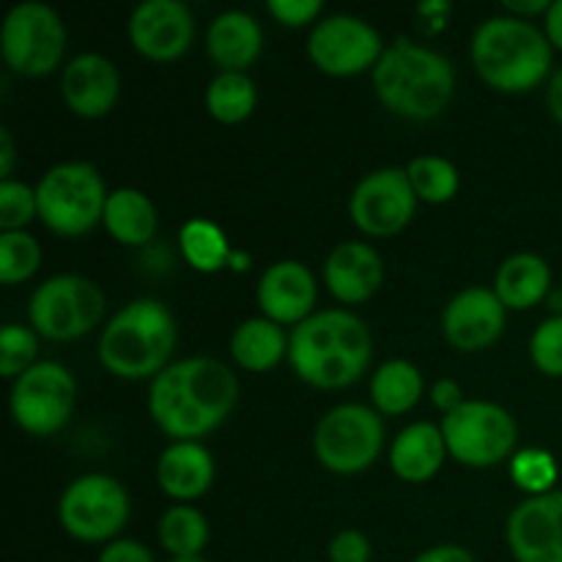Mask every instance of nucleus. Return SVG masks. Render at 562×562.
Here are the masks:
<instances>
[{
  "mask_svg": "<svg viewBox=\"0 0 562 562\" xmlns=\"http://www.w3.org/2000/svg\"><path fill=\"white\" fill-rule=\"evenodd\" d=\"M549 285H552L549 263L536 252H516L499 263L494 294L508 311H527L549 294Z\"/></svg>",
  "mask_w": 562,
  "mask_h": 562,
  "instance_id": "obj_24",
  "label": "nucleus"
},
{
  "mask_svg": "<svg viewBox=\"0 0 562 562\" xmlns=\"http://www.w3.org/2000/svg\"><path fill=\"white\" fill-rule=\"evenodd\" d=\"M472 66L494 91H532L552 69V42L530 20L492 16L472 36Z\"/></svg>",
  "mask_w": 562,
  "mask_h": 562,
  "instance_id": "obj_5",
  "label": "nucleus"
},
{
  "mask_svg": "<svg viewBox=\"0 0 562 562\" xmlns=\"http://www.w3.org/2000/svg\"><path fill=\"white\" fill-rule=\"evenodd\" d=\"M373 409L379 415H406L423 398V373L409 360H387L371 379Z\"/></svg>",
  "mask_w": 562,
  "mask_h": 562,
  "instance_id": "obj_27",
  "label": "nucleus"
},
{
  "mask_svg": "<svg viewBox=\"0 0 562 562\" xmlns=\"http://www.w3.org/2000/svg\"><path fill=\"white\" fill-rule=\"evenodd\" d=\"M11 170H14V143H11V132L0 130V176L11 179Z\"/></svg>",
  "mask_w": 562,
  "mask_h": 562,
  "instance_id": "obj_45",
  "label": "nucleus"
},
{
  "mask_svg": "<svg viewBox=\"0 0 562 562\" xmlns=\"http://www.w3.org/2000/svg\"><path fill=\"white\" fill-rule=\"evenodd\" d=\"M373 91L390 113L409 121H431L453 102L456 69L437 49L398 38L373 66Z\"/></svg>",
  "mask_w": 562,
  "mask_h": 562,
  "instance_id": "obj_3",
  "label": "nucleus"
},
{
  "mask_svg": "<svg viewBox=\"0 0 562 562\" xmlns=\"http://www.w3.org/2000/svg\"><path fill=\"white\" fill-rule=\"evenodd\" d=\"M42 267V245L27 231H5L0 234V280L3 285H16L31 280Z\"/></svg>",
  "mask_w": 562,
  "mask_h": 562,
  "instance_id": "obj_32",
  "label": "nucleus"
},
{
  "mask_svg": "<svg viewBox=\"0 0 562 562\" xmlns=\"http://www.w3.org/2000/svg\"><path fill=\"white\" fill-rule=\"evenodd\" d=\"M159 543L170 560L203 558L209 543V521L192 505H173L159 519Z\"/></svg>",
  "mask_w": 562,
  "mask_h": 562,
  "instance_id": "obj_30",
  "label": "nucleus"
},
{
  "mask_svg": "<svg viewBox=\"0 0 562 562\" xmlns=\"http://www.w3.org/2000/svg\"><path fill=\"white\" fill-rule=\"evenodd\" d=\"M130 494L115 477L91 472L64 488L58 499V521L75 541L104 543L119 538L130 521Z\"/></svg>",
  "mask_w": 562,
  "mask_h": 562,
  "instance_id": "obj_9",
  "label": "nucleus"
},
{
  "mask_svg": "<svg viewBox=\"0 0 562 562\" xmlns=\"http://www.w3.org/2000/svg\"><path fill=\"white\" fill-rule=\"evenodd\" d=\"M384 53L382 36L371 22L355 14H333L316 22L307 55L329 77H351L373 69Z\"/></svg>",
  "mask_w": 562,
  "mask_h": 562,
  "instance_id": "obj_13",
  "label": "nucleus"
},
{
  "mask_svg": "<svg viewBox=\"0 0 562 562\" xmlns=\"http://www.w3.org/2000/svg\"><path fill=\"white\" fill-rule=\"evenodd\" d=\"M97 562H157L154 552L140 541H132V538H115L108 547L99 552Z\"/></svg>",
  "mask_w": 562,
  "mask_h": 562,
  "instance_id": "obj_39",
  "label": "nucleus"
},
{
  "mask_svg": "<svg viewBox=\"0 0 562 562\" xmlns=\"http://www.w3.org/2000/svg\"><path fill=\"white\" fill-rule=\"evenodd\" d=\"M269 14L285 27H305L322 14V0H269Z\"/></svg>",
  "mask_w": 562,
  "mask_h": 562,
  "instance_id": "obj_38",
  "label": "nucleus"
},
{
  "mask_svg": "<svg viewBox=\"0 0 562 562\" xmlns=\"http://www.w3.org/2000/svg\"><path fill=\"white\" fill-rule=\"evenodd\" d=\"M503 9L510 11V16L527 20V16H536V14L547 16V11L552 9V3H549V0H527V3H519V0H505Z\"/></svg>",
  "mask_w": 562,
  "mask_h": 562,
  "instance_id": "obj_42",
  "label": "nucleus"
},
{
  "mask_svg": "<svg viewBox=\"0 0 562 562\" xmlns=\"http://www.w3.org/2000/svg\"><path fill=\"white\" fill-rule=\"evenodd\" d=\"M258 104L256 82L245 71H220L206 88V110L220 124H241Z\"/></svg>",
  "mask_w": 562,
  "mask_h": 562,
  "instance_id": "obj_29",
  "label": "nucleus"
},
{
  "mask_svg": "<svg viewBox=\"0 0 562 562\" xmlns=\"http://www.w3.org/2000/svg\"><path fill=\"white\" fill-rule=\"evenodd\" d=\"M448 445L442 428L434 423H412L390 448V467L406 483H426L442 470Z\"/></svg>",
  "mask_w": 562,
  "mask_h": 562,
  "instance_id": "obj_23",
  "label": "nucleus"
},
{
  "mask_svg": "<svg viewBox=\"0 0 562 562\" xmlns=\"http://www.w3.org/2000/svg\"><path fill=\"white\" fill-rule=\"evenodd\" d=\"M121 93V75L110 58L82 53L64 66L60 97L66 108L80 119H102L115 108Z\"/></svg>",
  "mask_w": 562,
  "mask_h": 562,
  "instance_id": "obj_18",
  "label": "nucleus"
},
{
  "mask_svg": "<svg viewBox=\"0 0 562 562\" xmlns=\"http://www.w3.org/2000/svg\"><path fill=\"white\" fill-rule=\"evenodd\" d=\"M157 483L170 499L190 503L214 483V459L201 442H173L157 461Z\"/></svg>",
  "mask_w": 562,
  "mask_h": 562,
  "instance_id": "obj_22",
  "label": "nucleus"
},
{
  "mask_svg": "<svg viewBox=\"0 0 562 562\" xmlns=\"http://www.w3.org/2000/svg\"><path fill=\"white\" fill-rule=\"evenodd\" d=\"M373 335L357 313L333 307L318 311L289 335V366L305 384L344 390L368 371Z\"/></svg>",
  "mask_w": 562,
  "mask_h": 562,
  "instance_id": "obj_2",
  "label": "nucleus"
},
{
  "mask_svg": "<svg viewBox=\"0 0 562 562\" xmlns=\"http://www.w3.org/2000/svg\"><path fill=\"white\" fill-rule=\"evenodd\" d=\"M5 66L22 77H44L64 64L66 25L58 11L38 0H22L5 14L0 31Z\"/></svg>",
  "mask_w": 562,
  "mask_h": 562,
  "instance_id": "obj_8",
  "label": "nucleus"
},
{
  "mask_svg": "<svg viewBox=\"0 0 562 562\" xmlns=\"http://www.w3.org/2000/svg\"><path fill=\"white\" fill-rule=\"evenodd\" d=\"M104 291L91 278L55 274L33 291L27 316L38 338L64 344L91 333L104 318Z\"/></svg>",
  "mask_w": 562,
  "mask_h": 562,
  "instance_id": "obj_7",
  "label": "nucleus"
},
{
  "mask_svg": "<svg viewBox=\"0 0 562 562\" xmlns=\"http://www.w3.org/2000/svg\"><path fill=\"white\" fill-rule=\"evenodd\" d=\"M439 428H442L448 453L464 467L486 470L514 453V417L492 401H464L459 409L442 417Z\"/></svg>",
  "mask_w": 562,
  "mask_h": 562,
  "instance_id": "obj_11",
  "label": "nucleus"
},
{
  "mask_svg": "<svg viewBox=\"0 0 562 562\" xmlns=\"http://www.w3.org/2000/svg\"><path fill=\"white\" fill-rule=\"evenodd\" d=\"M508 307L499 302L494 289L472 285L459 291L442 313V333L448 344L459 351H481L497 344L505 333Z\"/></svg>",
  "mask_w": 562,
  "mask_h": 562,
  "instance_id": "obj_17",
  "label": "nucleus"
},
{
  "mask_svg": "<svg viewBox=\"0 0 562 562\" xmlns=\"http://www.w3.org/2000/svg\"><path fill=\"white\" fill-rule=\"evenodd\" d=\"M324 283L346 305L368 302L384 283L382 256L366 241H340L324 261Z\"/></svg>",
  "mask_w": 562,
  "mask_h": 562,
  "instance_id": "obj_20",
  "label": "nucleus"
},
{
  "mask_svg": "<svg viewBox=\"0 0 562 562\" xmlns=\"http://www.w3.org/2000/svg\"><path fill=\"white\" fill-rule=\"evenodd\" d=\"M38 333L22 324H5L0 333V373L5 379H20L36 366Z\"/></svg>",
  "mask_w": 562,
  "mask_h": 562,
  "instance_id": "obj_34",
  "label": "nucleus"
},
{
  "mask_svg": "<svg viewBox=\"0 0 562 562\" xmlns=\"http://www.w3.org/2000/svg\"><path fill=\"white\" fill-rule=\"evenodd\" d=\"M102 225L119 245L143 247L157 234L159 214L146 192L121 187L108 195Z\"/></svg>",
  "mask_w": 562,
  "mask_h": 562,
  "instance_id": "obj_25",
  "label": "nucleus"
},
{
  "mask_svg": "<svg viewBox=\"0 0 562 562\" xmlns=\"http://www.w3.org/2000/svg\"><path fill=\"white\" fill-rule=\"evenodd\" d=\"M77 401V382L60 362H36L31 371L14 379L11 417L33 437H53L69 423Z\"/></svg>",
  "mask_w": 562,
  "mask_h": 562,
  "instance_id": "obj_12",
  "label": "nucleus"
},
{
  "mask_svg": "<svg viewBox=\"0 0 562 562\" xmlns=\"http://www.w3.org/2000/svg\"><path fill=\"white\" fill-rule=\"evenodd\" d=\"M170 562H209L206 558H179V560H170Z\"/></svg>",
  "mask_w": 562,
  "mask_h": 562,
  "instance_id": "obj_46",
  "label": "nucleus"
},
{
  "mask_svg": "<svg viewBox=\"0 0 562 562\" xmlns=\"http://www.w3.org/2000/svg\"><path fill=\"white\" fill-rule=\"evenodd\" d=\"M384 445V423L376 409L362 404H340L318 420L313 450L324 470L335 475H357L379 459Z\"/></svg>",
  "mask_w": 562,
  "mask_h": 562,
  "instance_id": "obj_10",
  "label": "nucleus"
},
{
  "mask_svg": "<svg viewBox=\"0 0 562 562\" xmlns=\"http://www.w3.org/2000/svg\"><path fill=\"white\" fill-rule=\"evenodd\" d=\"M543 33L552 42V47L562 49V0H554L552 9L543 16Z\"/></svg>",
  "mask_w": 562,
  "mask_h": 562,
  "instance_id": "obj_43",
  "label": "nucleus"
},
{
  "mask_svg": "<svg viewBox=\"0 0 562 562\" xmlns=\"http://www.w3.org/2000/svg\"><path fill=\"white\" fill-rule=\"evenodd\" d=\"M464 401V390H461V384L456 382V379H439L431 387V404L437 406L439 412H445V415L459 409Z\"/></svg>",
  "mask_w": 562,
  "mask_h": 562,
  "instance_id": "obj_40",
  "label": "nucleus"
},
{
  "mask_svg": "<svg viewBox=\"0 0 562 562\" xmlns=\"http://www.w3.org/2000/svg\"><path fill=\"white\" fill-rule=\"evenodd\" d=\"M231 357L250 373H267L289 357V338L272 318H247L231 335Z\"/></svg>",
  "mask_w": 562,
  "mask_h": 562,
  "instance_id": "obj_26",
  "label": "nucleus"
},
{
  "mask_svg": "<svg viewBox=\"0 0 562 562\" xmlns=\"http://www.w3.org/2000/svg\"><path fill=\"white\" fill-rule=\"evenodd\" d=\"M547 108L552 113V119L562 124V69L554 71L549 77V88H547Z\"/></svg>",
  "mask_w": 562,
  "mask_h": 562,
  "instance_id": "obj_44",
  "label": "nucleus"
},
{
  "mask_svg": "<svg viewBox=\"0 0 562 562\" xmlns=\"http://www.w3.org/2000/svg\"><path fill=\"white\" fill-rule=\"evenodd\" d=\"M406 176L415 190L417 201L426 203H448L453 201L459 192V170L450 159L437 157V154H426V157H415L406 165Z\"/></svg>",
  "mask_w": 562,
  "mask_h": 562,
  "instance_id": "obj_31",
  "label": "nucleus"
},
{
  "mask_svg": "<svg viewBox=\"0 0 562 562\" xmlns=\"http://www.w3.org/2000/svg\"><path fill=\"white\" fill-rule=\"evenodd\" d=\"M179 324L159 300H135L121 307L99 338V362L104 371L126 382L157 379L170 366Z\"/></svg>",
  "mask_w": 562,
  "mask_h": 562,
  "instance_id": "obj_4",
  "label": "nucleus"
},
{
  "mask_svg": "<svg viewBox=\"0 0 562 562\" xmlns=\"http://www.w3.org/2000/svg\"><path fill=\"white\" fill-rule=\"evenodd\" d=\"M417 195L406 168H379L362 176L349 198V214L357 228L368 236H395L412 223Z\"/></svg>",
  "mask_w": 562,
  "mask_h": 562,
  "instance_id": "obj_14",
  "label": "nucleus"
},
{
  "mask_svg": "<svg viewBox=\"0 0 562 562\" xmlns=\"http://www.w3.org/2000/svg\"><path fill=\"white\" fill-rule=\"evenodd\" d=\"M179 247L184 261L203 274L220 272L234 256L225 231L206 217H192L181 225Z\"/></svg>",
  "mask_w": 562,
  "mask_h": 562,
  "instance_id": "obj_28",
  "label": "nucleus"
},
{
  "mask_svg": "<svg viewBox=\"0 0 562 562\" xmlns=\"http://www.w3.org/2000/svg\"><path fill=\"white\" fill-rule=\"evenodd\" d=\"M532 366L552 379H562V316L538 324L530 338Z\"/></svg>",
  "mask_w": 562,
  "mask_h": 562,
  "instance_id": "obj_36",
  "label": "nucleus"
},
{
  "mask_svg": "<svg viewBox=\"0 0 562 562\" xmlns=\"http://www.w3.org/2000/svg\"><path fill=\"white\" fill-rule=\"evenodd\" d=\"M195 38V20L181 0H143L130 16V42L143 58L176 60Z\"/></svg>",
  "mask_w": 562,
  "mask_h": 562,
  "instance_id": "obj_16",
  "label": "nucleus"
},
{
  "mask_svg": "<svg viewBox=\"0 0 562 562\" xmlns=\"http://www.w3.org/2000/svg\"><path fill=\"white\" fill-rule=\"evenodd\" d=\"M505 541L516 562H562V488L516 505Z\"/></svg>",
  "mask_w": 562,
  "mask_h": 562,
  "instance_id": "obj_15",
  "label": "nucleus"
},
{
  "mask_svg": "<svg viewBox=\"0 0 562 562\" xmlns=\"http://www.w3.org/2000/svg\"><path fill=\"white\" fill-rule=\"evenodd\" d=\"M558 461L552 453L541 448H527L519 450L510 461V481L527 492L530 497H541V494L554 492V483H558Z\"/></svg>",
  "mask_w": 562,
  "mask_h": 562,
  "instance_id": "obj_33",
  "label": "nucleus"
},
{
  "mask_svg": "<svg viewBox=\"0 0 562 562\" xmlns=\"http://www.w3.org/2000/svg\"><path fill=\"white\" fill-rule=\"evenodd\" d=\"M316 278L300 261H274L258 280V307L274 324H302L313 316L316 305Z\"/></svg>",
  "mask_w": 562,
  "mask_h": 562,
  "instance_id": "obj_19",
  "label": "nucleus"
},
{
  "mask_svg": "<svg viewBox=\"0 0 562 562\" xmlns=\"http://www.w3.org/2000/svg\"><path fill=\"white\" fill-rule=\"evenodd\" d=\"M206 53L220 71H245L261 58V22L247 11H223L206 31Z\"/></svg>",
  "mask_w": 562,
  "mask_h": 562,
  "instance_id": "obj_21",
  "label": "nucleus"
},
{
  "mask_svg": "<svg viewBox=\"0 0 562 562\" xmlns=\"http://www.w3.org/2000/svg\"><path fill=\"white\" fill-rule=\"evenodd\" d=\"M329 562H371L373 547L366 532L360 530H340L327 547Z\"/></svg>",
  "mask_w": 562,
  "mask_h": 562,
  "instance_id": "obj_37",
  "label": "nucleus"
},
{
  "mask_svg": "<svg viewBox=\"0 0 562 562\" xmlns=\"http://www.w3.org/2000/svg\"><path fill=\"white\" fill-rule=\"evenodd\" d=\"M38 217L60 236H82L104 217L108 190L91 162H60L36 184Z\"/></svg>",
  "mask_w": 562,
  "mask_h": 562,
  "instance_id": "obj_6",
  "label": "nucleus"
},
{
  "mask_svg": "<svg viewBox=\"0 0 562 562\" xmlns=\"http://www.w3.org/2000/svg\"><path fill=\"white\" fill-rule=\"evenodd\" d=\"M38 217L36 190L14 179L0 181V234L25 231Z\"/></svg>",
  "mask_w": 562,
  "mask_h": 562,
  "instance_id": "obj_35",
  "label": "nucleus"
},
{
  "mask_svg": "<svg viewBox=\"0 0 562 562\" xmlns=\"http://www.w3.org/2000/svg\"><path fill=\"white\" fill-rule=\"evenodd\" d=\"M239 401V379L214 357L170 362L148 387V415L176 442H198L223 426Z\"/></svg>",
  "mask_w": 562,
  "mask_h": 562,
  "instance_id": "obj_1",
  "label": "nucleus"
},
{
  "mask_svg": "<svg viewBox=\"0 0 562 562\" xmlns=\"http://www.w3.org/2000/svg\"><path fill=\"white\" fill-rule=\"evenodd\" d=\"M409 562H477V560L470 549L459 547V543H439V547L426 549V552H420Z\"/></svg>",
  "mask_w": 562,
  "mask_h": 562,
  "instance_id": "obj_41",
  "label": "nucleus"
}]
</instances>
